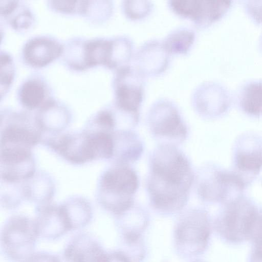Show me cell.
I'll list each match as a JSON object with an SVG mask.
<instances>
[{
  "label": "cell",
  "mask_w": 262,
  "mask_h": 262,
  "mask_svg": "<svg viewBox=\"0 0 262 262\" xmlns=\"http://www.w3.org/2000/svg\"><path fill=\"white\" fill-rule=\"evenodd\" d=\"M146 189L151 207L163 215L181 211L189 200L195 173L178 146L159 144L149 154Z\"/></svg>",
  "instance_id": "cell-1"
},
{
  "label": "cell",
  "mask_w": 262,
  "mask_h": 262,
  "mask_svg": "<svg viewBox=\"0 0 262 262\" xmlns=\"http://www.w3.org/2000/svg\"><path fill=\"white\" fill-rule=\"evenodd\" d=\"M139 184L138 175L129 165L113 164L99 179L97 201L103 209L118 216L136 202L135 196Z\"/></svg>",
  "instance_id": "cell-2"
},
{
  "label": "cell",
  "mask_w": 262,
  "mask_h": 262,
  "mask_svg": "<svg viewBox=\"0 0 262 262\" xmlns=\"http://www.w3.org/2000/svg\"><path fill=\"white\" fill-rule=\"evenodd\" d=\"M194 183L201 201L224 204L241 197L247 184L235 171L224 169L213 163L200 167L195 173Z\"/></svg>",
  "instance_id": "cell-3"
},
{
  "label": "cell",
  "mask_w": 262,
  "mask_h": 262,
  "mask_svg": "<svg viewBox=\"0 0 262 262\" xmlns=\"http://www.w3.org/2000/svg\"><path fill=\"white\" fill-rule=\"evenodd\" d=\"M210 233V217L205 209L194 207L184 211L179 216L174 231L178 253L187 258L202 254L208 246Z\"/></svg>",
  "instance_id": "cell-4"
},
{
  "label": "cell",
  "mask_w": 262,
  "mask_h": 262,
  "mask_svg": "<svg viewBox=\"0 0 262 262\" xmlns=\"http://www.w3.org/2000/svg\"><path fill=\"white\" fill-rule=\"evenodd\" d=\"M146 122L150 133L159 144L178 146L189 135L188 126L178 106L168 99H159L151 105Z\"/></svg>",
  "instance_id": "cell-5"
},
{
  "label": "cell",
  "mask_w": 262,
  "mask_h": 262,
  "mask_svg": "<svg viewBox=\"0 0 262 262\" xmlns=\"http://www.w3.org/2000/svg\"><path fill=\"white\" fill-rule=\"evenodd\" d=\"M39 237L34 220L24 214L9 217L1 231V248L11 262H23L33 252Z\"/></svg>",
  "instance_id": "cell-6"
},
{
  "label": "cell",
  "mask_w": 262,
  "mask_h": 262,
  "mask_svg": "<svg viewBox=\"0 0 262 262\" xmlns=\"http://www.w3.org/2000/svg\"><path fill=\"white\" fill-rule=\"evenodd\" d=\"M1 122V148L31 150L41 141L42 132L28 112L4 108Z\"/></svg>",
  "instance_id": "cell-7"
},
{
  "label": "cell",
  "mask_w": 262,
  "mask_h": 262,
  "mask_svg": "<svg viewBox=\"0 0 262 262\" xmlns=\"http://www.w3.org/2000/svg\"><path fill=\"white\" fill-rule=\"evenodd\" d=\"M258 212L252 202L241 196L225 204L215 220L216 230L228 242H243L248 239L250 226Z\"/></svg>",
  "instance_id": "cell-8"
},
{
  "label": "cell",
  "mask_w": 262,
  "mask_h": 262,
  "mask_svg": "<svg viewBox=\"0 0 262 262\" xmlns=\"http://www.w3.org/2000/svg\"><path fill=\"white\" fill-rule=\"evenodd\" d=\"M145 85V77L134 66L129 64L116 71L112 81L113 103L121 111L140 119Z\"/></svg>",
  "instance_id": "cell-9"
},
{
  "label": "cell",
  "mask_w": 262,
  "mask_h": 262,
  "mask_svg": "<svg viewBox=\"0 0 262 262\" xmlns=\"http://www.w3.org/2000/svg\"><path fill=\"white\" fill-rule=\"evenodd\" d=\"M66 161L81 165L98 160V150L94 133L88 129L68 133L51 138L46 144Z\"/></svg>",
  "instance_id": "cell-10"
},
{
  "label": "cell",
  "mask_w": 262,
  "mask_h": 262,
  "mask_svg": "<svg viewBox=\"0 0 262 262\" xmlns=\"http://www.w3.org/2000/svg\"><path fill=\"white\" fill-rule=\"evenodd\" d=\"M231 1L173 0L168 2L170 9L178 16L190 20L201 29L216 23L228 13Z\"/></svg>",
  "instance_id": "cell-11"
},
{
  "label": "cell",
  "mask_w": 262,
  "mask_h": 262,
  "mask_svg": "<svg viewBox=\"0 0 262 262\" xmlns=\"http://www.w3.org/2000/svg\"><path fill=\"white\" fill-rule=\"evenodd\" d=\"M191 102L195 112L201 117L212 119L226 114L232 103L229 89L216 81H206L193 91Z\"/></svg>",
  "instance_id": "cell-12"
},
{
  "label": "cell",
  "mask_w": 262,
  "mask_h": 262,
  "mask_svg": "<svg viewBox=\"0 0 262 262\" xmlns=\"http://www.w3.org/2000/svg\"><path fill=\"white\" fill-rule=\"evenodd\" d=\"M235 171L247 183L245 178H252L262 168V142L253 133L241 135L233 150Z\"/></svg>",
  "instance_id": "cell-13"
},
{
  "label": "cell",
  "mask_w": 262,
  "mask_h": 262,
  "mask_svg": "<svg viewBox=\"0 0 262 262\" xmlns=\"http://www.w3.org/2000/svg\"><path fill=\"white\" fill-rule=\"evenodd\" d=\"M35 173V162L31 150L1 149V182L19 183L31 179Z\"/></svg>",
  "instance_id": "cell-14"
},
{
  "label": "cell",
  "mask_w": 262,
  "mask_h": 262,
  "mask_svg": "<svg viewBox=\"0 0 262 262\" xmlns=\"http://www.w3.org/2000/svg\"><path fill=\"white\" fill-rule=\"evenodd\" d=\"M62 51V43L56 37L47 34L37 35L25 42L20 56L26 66L38 69L60 57Z\"/></svg>",
  "instance_id": "cell-15"
},
{
  "label": "cell",
  "mask_w": 262,
  "mask_h": 262,
  "mask_svg": "<svg viewBox=\"0 0 262 262\" xmlns=\"http://www.w3.org/2000/svg\"><path fill=\"white\" fill-rule=\"evenodd\" d=\"M39 236L54 239L62 236L73 228L62 204H46L37 206L34 219Z\"/></svg>",
  "instance_id": "cell-16"
},
{
  "label": "cell",
  "mask_w": 262,
  "mask_h": 262,
  "mask_svg": "<svg viewBox=\"0 0 262 262\" xmlns=\"http://www.w3.org/2000/svg\"><path fill=\"white\" fill-rule=\"evenodd\" d=\"M59 258L60 262H107L108 252L93 236L81 232L71 238Z\"/></svg>",
  "instance_id": "cell-17"
},
{
  "label": "cell",
  "mask_w": 262,
  "mask_h": 262,
  "mask_svg": "<svg viewBox=\"0 0 262 262\" xmlns=\"http://www.w3.org/2000/svg\"><path fill=\"white\" fill-rule=\"evenodd\" d=\"M170 54L163 41L150 39L143 43L135 54L134 67L144 77H155L168 68Z\"/></svg>",
  "instance_id": "cell-18"
},
{
  "label": "cell",
  "mask_w": 262,
  "mask_h": 262,
  "mask_svg": "<svg viewBox=\"0 0 262 262\" xmlns=\"http://www.w3.org/2000/svg\"><path fill=\"white\" fill-rule=\"evenodd\" d=\"M19 103L28 111L37 110L53 98V91L47 79L40 73H33L20 83L17 90Z\"/></svg>",
  "instance_id": "cell-19"
},
{
  "label": "cell",
  "mask_w": 262,
  "mask_h": 262,
  "mask_svg": "<svg viewBox=\"0 0 262 262\" xmlns=\"http://www.w3.org/2000/svg\"><path fill=\"white\" fill-rule=\"evenodd\" d=\"M113 164L130 165L138 161L144 150V144L133 128L117 129L113 132Z\"/></svg>",
  "instance_id": "cell-20"
},
{
  "label": "cell",
  "mask_w": 262,
  "mask_h": 262,
  "mask_svg": "<svg viewBox=\"0 0 262 262\" xmlns=\"http://www.w3.org/2000/svg\"><path fill=\"white\" fill-rule=\"evenodd\" d=\"M36 111L35 118L42 133H59L69 125L72 118L69 106L54 98Z\"/></svg>",
  "instance_id": "cell-21"
},
{
  "label": "cell",
  "mask_w": 262,
  "mask_h": 262,
  "mask_svg": "<svg viewBox=\"0 0 262 262\" xmlns=\"http://www.w3.org/2000/svg\"><path fill=\"white\" fill-rule=\"evenodd\" d=\"M0 9L1 17L17 32H26L35 25L36 16L24 1H1Z\"/></svg>",
  "instance_id": "cell-22"
},
{
  "label": "cell",
  "mask_w": 262,
  "mask_h": 262,
  "mask_svg": "<svg viewBox=\"0 0 262 262\" xmlns=\"http://www.w3.org/2000/svg\"><path fill=\"white\" fill-rule=\"evenodd\" d=\"M235 102L239 110L252 117L262 116V79H251L235 90Z\"/></svg>",
  "instance_id": "cell-23"
},
{
  "label": "cell",
  "mask_w": 262,
  "mask_h": 262,
  "mask_svg": "<svg viewBox=\"0 0 262 262\" xmlns=\"http://www.w3.org/2000/svg\"><path fill=\"white\" fill-rule=\"evenodd\" d=\"M87 38L74 36L62 43V62L71 70L81 72L89 68L86 54Z\"/></svg>",
  "instance_id": "cell-24"
},
{
  "label": "cell",
  "mask_w": 262,
  "mask_h": 262,
  "mask_svg": "<svg viewBox=\"0 0 262 262\" xmlns=\"http://www.w3.org/2000/svg\"><path fill=\"white\" fill-rule=\"evenodd\" d=\"M135 46L128 36L110 37L108 55L105 67L115 71L129 65L135 56Z\"/></svg>",
  "instance_id": "cell-25"
},
{
  "label": "cell",
  "mask_w": 262,
  "mask_h": 262,
  "mask_svg": "<svg viewBox=\"0 0 262 262\" xmlns=\"http://www.w3.org/2000/svg\"><path fill=\"white\" fill-rule=\"evenodd\" d=\"M24 185L25 198L38 204H48L54 194L55 185L52 178L47 174L35 173L26 181Z\"/></svg>",
  "instance_id": "cell-26"
},
{
  "label": "cell",
  "mask_w": 262,
  "mask_h": 262,
  "mask_svg": "<svg viewBox=\"0 0 262 262\" xmlns=\"http://www.w3.org/2000/svg\"><path fill=\"white\" fill-rule=\"evenodd\" d=\"M195 38L196 33L193 30L181 27L171 31L163 42L170 55H185L192 47Z\"/></svg>",
  "instance_id": "cell-27"
},
{
  "label": "cell",
  "mask_w": 262,
  "mask_h": 262,
  "mask_svg": "<svg viewBox=\"0 0 262 262\" xmlns=\"http://www.w3.org/2000/svg\"><path fill=\"white\" fill-rule=\"evenodd\" d=\"M62 204L70 218L74 230L83 228L91 221L93 216L92 207L85 198L73 196Z\"/></svg>",
  "instance_id": "cell-28"
},
{
  "label": "cell",
  "mask_w": 262,
  "mask_h": 262,
  "mask_svg": "<svg viewBox=\"0 0 262 262\" xmlns=\"http://www.w3.org/2000/svg\"><path fill=\"white\" fill-rule=\"evenodd\" d=\"M114 4L112 1H83L81 16L94 24H101L112 16Z\"/></svg>",
  "instance_id": "cell-29"
},
{
  "label": "cell",
  "mask_w": 262,
  "mask_h": 262,
  "mask_svg": "<svg viewBox=\"0 0 262 262\" xmlns=\"http://www.w3.org/2000/svg\"><path fill=\"white\" fill-rule=\"evenodd\" d=\"M0 58V93L2 100L12 86L15 75V66L13 57L6 51H1Z\"/></svg>",
  "instance_id": "cell-30"
},
{
  "label": "cell",
  "mask_w": 262,
  "mask_h": 262,
  "mask_svg": "<svg viewBox=\"0 0 262 262\" xmlns=\"http://www.w3.org/2000/svg\"><path fill=\"white\" fill-rule=\"evenodd\" d=\"M121 7L126 17L131 20H139L151 13L154 4L147 1H123Z\"/></svg>",
  "instance_id": "cell-31"
},
{
  "label": "cell",
  "mask_w": 262,
  "mask_h": 262,
  "mask_svg": "<svg viewBox=\"0 0 262 262\" xmlns=\"http://www.w3.org/2000/svg\"><path fill=\"white\" fill-rule=\"evenodd\" d=\"M83 1H48L52 11L63 14L81 15Z\"/></svg>",
  "instance_id": "cell-32"
},
{
  "label": "cell",
  "mask_w": 262,
  "mask_h": 262,
  "mask_svg": "<svg viewBox=\"0 0 262 262\" xmlns=\"http://www.w3.org/2000/svg\"><path fill=\"white\" fill-rule=\"evenodd\" d=\"M245 12L256 24L262 25V1H241Z\"/></svg>",
  "instance_id": "cell-33"
},
{
  "label": "cell",
  "mask_w": 262,
  "mask_h": 262,
  "mask_svg": "<svg viewBox=\"0 0 262 262\" xmlns=\"http://www.w3.org/2000/svg\"><path fill=\"white\" fill-rule=\"evenodd\" d=\"M248 239L253 245H262V213L258 212L254 218L248 233Z\"/></svg>",
  "instance_id": "cell-34"
},
{
  "label": "cell",
  "mask_w": 262,
  "mask_h": 262,
  "mask_svg": "<svg viewBox=\"0 0 262 262\" xmlns=\"http://www.w3.org/2000/svg\"><path fill=\"white\" fill-rule=\"evenodd\" d=\"M23 262H60L59 256L45 251L33 252Z\"/></svg>",
  "instance_id": "cell-35"
},
{
  "label": "cell",
  "mask_w": 262,
  "mask_h": 262,
  "mask_svg": "<svg viewBox=\"0 0 262 262\" xmlns=\"http://www.w3.org/2000/svg\"><path fill=\"white\" fill-rule=\"evenodd\" d=\"M107 262H132V261L122 250H117L108 252Z\"/></svg>",
  "instance_id": "cell-36"
},
{
  "label": "cell",
  "mask_w": 262,
  "mask_h": 262,
  "mask_svg": "<svg viewBox=\"0 0 262 262\" xmlns=\"http://www.w3.org/2000/svg\"><path fill=\"white\" fill-rule=\"evenodd\" d=\"M250 262H262V245H253Z\"/></svg>",
  "instance_id": "cell-37"
},
{
  "label": "cell",
  "mask_w": 262,
  "mask_h": 262,
  "mask_svg": "<svg viewBox=\"0 0 262 262\" xmlns=\"http://www.w3.org/2000/svg\"><path fill=\"white\" fill-rule=\"evenodd\" d=\"M259 48L262 53V33H261L258 40Z\"/></svg>",
  "instance_id": "cell-38"
},
{
  "label": "cell",
  "mask_w": 262,
  "mask_h": 262,
  "mask_svg": "<svg viewBox=\"0 0 262 262\" xmlns=\"http://www.w3.org/2000/svg\"><path fill=\"white\" fill-rule=\"evenodd\" d=\"M193 262H202V261H193Z\"/></svg>",
  "instance_id": "cell-39"
}]
</instances>
